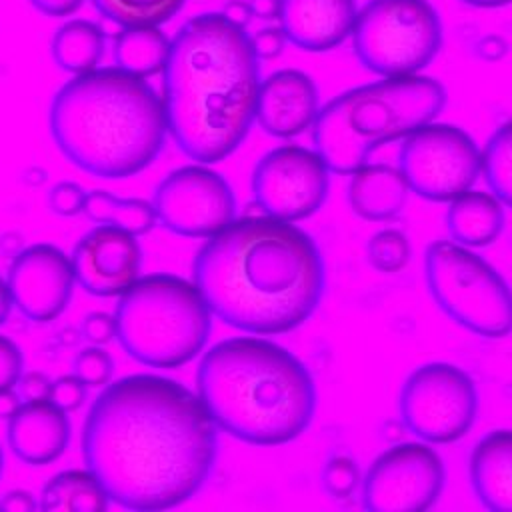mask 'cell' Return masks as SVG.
<instances>
[{
	"label": "cell",
	"instance_id": "obj_1",
	"mask_svg": "<svg viewBox=\"0 0 512 512\" xmlns=\"http://www.w3.org/2000/svg\"><path fill=\"white\" fill-rule=\"evenodd\" d=\"M82 454L114 504L156 512L184 504L204 486L218 434L190 388L158 374H132L92 402Z\"/></svg>",
	"mask_w": 512,
	"mask_h": 512
},
{
	"label": "cell",
	"instance_id": "obj_2",
	"mask_svg": "<svg viewBox=\"0 0 512 512\" xmlns=\"http://www.w3.org/2000/svg\"><path fill=\"white\" fill-rule=\"evenodd\" d=\"M194 284L212 316L256 336L302 326L324 294L314 238L274 216L234 218L196 252Z\"/></svg>",
	"mask_w": 512,
	"mask_h": 512
},
{
	"label": "cell",
	"instance_id": "obj_3",
	"mask_svg": "<svg viewBox=\"0 0 512 512\" xmlns=\"http://www.w3.org/2000/svg\"><path fill=\"white\" fill-rule=\"evenodd\" d=\"M260 58L250 32L224 12L186 20L162 68L168 134L200 164L228 158L256 120Z\"/></svg>",
	"mask_w": 512,
	"mask_h": 512
},
{
	"label": "cell",
	"instance_id": "obj_4",
	"mask_svg": "<svg viewBox=\"0 0 512 512\" xmlns=\"http://www.w3.org/2000/svg\"><path fill=\"white\" fill-rule=\"evenodd\" d=\"M48 120L60 154L108 180L146 170L168 134L162 98L146 78L118 66L74 74L54 94Z\"/></svg>",
	"mask_w": 512,
	"mask_h": 512
},
{
	"label": "cell",
	"instance_id": "obj_5",
	"mask_svg": "<svg viewBox=\"0 0 512 512\" xmlns=\"http://www.w3.org/2000/svg\"><path fill=\"white\" fill-rule=\"evenodd\" d=\"M196 388L216 428L252 446L296 440L314 420L316 386L308 368L262 336H236L204 352Z\"/></svg>",
	"mask_w": 512,
	"mask_h": 512
},
{
	"label": "cell",
	"instance_id": "obj_6",
	"mask_svg": "<svg viewBox=\"0 0 512 512\" xmlns=\"http://www.w3.org/2000/svg\"><path fill=\"white\" fill-rule=\"evenodd\" d=\"M446 106V88L422 74L350 88L320 108L314 144L330 172L352 174L380 146L432 122Z\"/></svg>",
	"mask_w": 512,
	"mask_h": 512
},
{
	"label": "cell",
	"instance_id": "obj_7",
	"mask_svg": "<svg viewBox=\"0 0 512 512\" xmlns=\"http://www.w3.org/2000/svg\"><path fill=\"white\" fill-rule=\"evenodd\" d=\"M114 318L124 352L152 368L188 364L212 330V312L198 286L174 274L138 278L120 294Z\"/></svg>",
	"mask_w": 512,
	"mask_h": 512
},
{
	"label": "cell",
	"instance_id": "obj_8",
	"mask_svg": "<svg viewBox=\"0 0 512 512\" xmlns=\"http://www.w3.org/2000/svg\"><path fill=\"white\" fill-rule=\"evenodd\" d=\"M424 270L434 302L456 324L484 338L512 332V290L482 256L462 244L434 240L426 248Z\"/></svg>",
	"mask_w": 512,
	"mask_h": 512
},
{
	"label": "cell",
	"instance_id": "obj_9",
	"mask_svg": "<svg viewBox=\"0 0 512 512\" xmlns=\"http://www.w3.org/2000/svg\"><path fill=\"white\" fill-rule=\"evenodd\" d=\"M350 34L358 62L382 78L420 74L442 46V22L428 0H368Z\"/></svg>",
	"mask_w": 512,
	"mask_h": 512
},
{
	"label": "cell",
	"instance_id": "obj_10",
	"mask_svg": "<svg viewBox=\"0 0 512 512\" xmlns=\"http://www.w3.org/2000/svg\"><path fill=\"white\" fill-rule=\"evenodd\" d=\"M478 412L476 384L450 362H426L414 368L400 390L404 426L428 444L460 440Z\"/></svg>",
	"mask_w": 512,
	"mask_h": 512
},
{
	"label": "cell",
	"instance_id": "obj_11",
	"mask_svg": "<svg viewBox=\"0 0 512 512\" xmlns=\"http://www.w3.org/2000/svg\"><path fill=\"white\" fill-rule=\"evenodd\" d=\"M398 164L408 188L420 198L450 202L474 186L482 154L466 130L432 120L404 136Z\"/></svg>",
	"mask_w": 512,
	"mask_h": 512
},
{
	"label": "cell",
	"instance_id": "obj_12",
	"mask_svg": "<svg viewBox=\"0 0 512 512\" xmlns=\"http://www.w3.org/2000/svg\"><path fill=\"white\" fill-rule=\"evenodd\" d=\"M156 220L188 238H210L236 218V198L226 178L206 164L172 170L152 198Z\"/></svg>",
	"mask_w": 512,
	"mask_h": 512
},
{
	"label": "cell",
	"instance_id": "obj_13",
	"mask_svg": "<svg viewBox=\"0 0 512 512\" xmlns=\"http://www.w3.org/2000/svg\"><path fill=\"white\" fill-rule=\"evenodd\" d=\"M446 470L440 454L426 442H402L384 450L362 484L370 512H420L442 494Z\"/></svg>",
	"mask_w": 512,
	"mask_h": 512
},
{
	"label": "cell",
	"instance_id": "obj_14",
	"mask_svg": "<svg viewBox=\"0 0 512 512\" xmlns=\"http://www.w3.org/2000/svg\"><path fill=\"white\" fill-rule=\"evenodd\" d=\"M330 170L314 150L288 144L264 154L252 172L258 206L274 218L300 222L316 214L328 198Z\"/></svg>",
	"mask_w": 512,
	"mask_h": 512
},
{
	"label": "cell",
	"instance_id": "obj_15",
	"mask_svg": "<svg viewBox=\"0 0 512 512\" xmlns=\"http://www.w3.org/2000/svg\"><path fill=\"white\" fill-rule=\"evenodd\" d=\"M12 304L30 320H56L74 292V268L70 256L52 244H32L12 262L8 272Z\"/></svg>",
	"mask_w": 512,
	"mask_h": 512
},
{
	"label": "cell",
	"instance_id": "obj_16",
	"mask_svg": "<svg viewBox=\"0 0 512 512\" xmlns=\"http://www.w3.org/2000/svg\"><path fill=\"white\" fill-rule=\"evenodd\" d=\"M132 232L100 224L84 234L70 256L76 282L84 292L100 298L120 296L142 268V248Z\"/></svg>",
	"mask_w": 512,
	"mask_h": 512
},
{
	"label": "cell",
	"instance_id": "obj_17",
	"mask_svg": "<svg viewBox=\"0 0 512 512\" xmlns=\"http://www.w3.org/2000/svg\"><path fill=\"white\" fill-rule=\"evenodd\" d=\"M318 88L314 80L296 68H282L260 82L256 122L274 138H294L314 126Z\"/></svg>",
	"mask_w": 512,
	"mask_h": 512
},
{
	"label": "cell",
	"instance_id": "obj_18",
	"mask_svg": "<svg viewBox=\"0 0 512 512\" xmlns=\"http://www.w3.org/2000/svg\"><path fill=\"white\" fill-rule=\"evenodd\" d=\"M356 0H278L284 38L304 52H328L352 32Z\"/></svg>",
	"mask_w": 512,
	"mask_h": 512
},
{
	"label": "cell",
	"instance_id": "obj_19",
	"mask_svg": "<svg viewBox=\"0 0 512 512\" xmlns=\"http://www.w3.org/2000/svg\"><path fill=\"white\" fill-rule=\"evenodd\" d=\"M72 436L68 412L52 400L22 402L8 418V444L26 464L42 466L58 460Z\"/></svg>",
	"mask_w": 512,
	"mask_h": 512
},
{
	"label": "cell",
	"instance_id": "obj_20",
	"mask_svg": "<svg viewBox=\"0 0 512 512\" xmlns=\"http://www.w3.org/2000/svg\"><path fill=\"white\" fill-rule=\"evenodd\" d=\"M470 484L480 504L492 512H512V430L482 436L468 460Z\"/></svg>",
	"mask_w": 512,
	"mask_h": 512
},
{
	"label": "cell",
	"instance_id": "obj_21",
	"mask_svg": "<svg viewBox=\"0 0 512 512\" xmlns=\"http://www.w3.org/2000/svg\"><path fill=\"white\" fill-rule=\"evenodd\" d=\"M408 190L398 168L388 164H362L352 172L348 202L356 216L370 222H384L404 208Z\"/></svg>",
	"mask_w": 512,
	"mask_h": 512
},
{
	"label": "cell",
	"instance_id": "obj_22",
	"mask_svg": "<svg viewBox=\"0 0 512 512\" xmlns=\"http://www.w3.org/2000/svg\"><path fill=\"white\" fill-rule=\"evenodd\" d=\"M502 202L488 192L466 190L450 200L446 226L450 238L466 248H484L504 230Z\"/></svg>",
	"mask_w": 512,
	"mask_h": 512
},
{
	"label": "cell",
	"instance_id": "obj_23",
	"mask_svg": "<svg viewBox=\"0 0 512 512\" xmlns=\"http://www.w3.org/2000/svg\"><path fill=\"white\" fill-rule=\"evenodd\" d=\"M104 48L106 38L102 28L84 18H72L58 26L50 46L56 66L70 74H84L98 68Z\"/></svg>",
	"mask_w": 512,
	"mask_h": 512
},
{
	"label": "cell",
	"instance_id": "obj_24",
	"mask_svg": "<svg viewBox=\"0 0 512 512\" xmlns=\"http://www.w3.org/2000/svg\"><path fill=\"white\" fill-rule=\"evenodd\" d=\"M108 494L98 478L86 470H64L52 476L40 492L44 512H102L108 508Z\"/></svg>",
	"mask_w": 512,
	"mask_h": 512
},
{
	"label": "cell",
	"instance_id": "obj_25",
	"mask_svg": "<svg viewBox=\"0 0 512 512\" xmlns=\"http://www.w3.org/2000/svg\"><path fill=\"white\" fill-rule=\"evenodd\" d=\"M168 48L170 40L158 26L122 28L114 40V60L118 68L148 80L162 72Z\"/></svg>",
	"mask_w": 512,
	"mask_h": 512
},
{
	"label": "cell",
	"instance_id": "obj_26",
	"mask_svg": "<svg viewBox=\"0 0 512 512\" xmlns=\"http://www.w3.org/2000/svg\"><path fill=\"white\" fill-rule=\"evenodd\" d=\"M82 214L96 224H112L134 236L148 234L158 222L152 202L144 198H120L108 190L88 192Z\"/></svg>",
	"mask_w": 512,
	"mask_h": 512
},
{
	"label": "cell",
	"instance_id": "obj_27",
	"mask_svg": "<svg viewBox=\"0 0 512 512\" xmlns=\"http://www.w3.org/2000/svg\"><path fill=\"white\" fill-rule=\"evenodd\" d=\"M100 16L122 26H160L172 20L186 0H90Z\"/></svg>",
	"mask_w": 512,
	"mask_h": 512
},
{
	"label": "cell",
	"instance_id": "obj_28",
	"mask_svg": "<svg viewBox=\"0 0 512 512\" xmlns=\"http://www.w3.org/2000/svg\"><path fill=\"white\" fill-rule=\"evenodd\" d=\"M482 172L490 192L512 208V120L496 128L482 152Z\"/></svg>",
	"mask_w": 512,
	"mask_h": 512
},
{
	"label": "cell",
	"instance_id": "obj_29",
	"mask_svg": "<svg viewBox=\"0 0 512 512\" xmlns=\"http://www.w3.org/2000/svg\"><path fill=\"white\" fill-rule=\"evenodd\" d=\"M368 258L380 272H398L410 260L408 238L394 228L380 230L368 242Z\"/></svg>",
	"mask_w": 512,
	"mask_h": 512
},
{
	"label": "cell",
	"instance_id": "obj_30",
	"mask_svg": "<svg viewBox=\"0 0 512 512\" xmlns=\"http://www.w3.org/2000/svg\"><path fill=\"white\" fill-rule=\"evenodd\" d=\"M74 374L88 388L106 386L114 374V360L104 348L92 344L74 358Z\"/></svg>",
	"mask_w": 512,
	"mask_h": 512
},
{
	"label": "cell",
	"instance_id": "obj_31",
	"mask_svg": "<svg viewBox=\"0 0 512 512\" xmlns=\"http://www.w3.org/2000/svg\"><path fill=\"white\" fill-rule=\"evenodd\" d=\"M322 478L328 494H332L334 498H344L352 494L360 480V474L354 460H350L348 456H334L326 464Z\"/></svg>",
	"mask_w": 512,
	"mask_h": 512
},
{
	"label": "cell",
	"instance_id": "obj_32",
	"mask_svg": "<svg viewBox=\"0 0 512 512\" xmlns=\"http://www.w3.org/2000/svg\"><path fill=\"white\" fill-rule=\"evenodd\" d=\"M86 190L76 182H58L48 192V208L58 216H78L84 212Z\"/></svg>",
	"mask_w": 512,
	"mask_h": 512
},
{
	"label": "cell",
	"instance_id": "obj_33",
	"mask_svg": "<svg viewBox=\"0 0 512 512\" xmlns=\"http://www.w3.org/2000/svg\"><path fill=\"white\" fill-rule=\"evenodd\" d=\"M86 390H88V386L76 374L60 376V378L52 380L50 400L54 404H58L62 410L74 412V410H78L84 404Z\"/></svg>",
	"mask_w": 512,
	"mask_h": 512
},
{
	"label": "cell",
	"instance_id": "obj_34",
	"mask_svg": "<svg viewBox=\"0 0 512 512\" xmlns=\"http://www.w3.org/2000/svg\"><path fill=\"white\" fill-rule=\"evenodd\" d=\"M22 372L24 356L20 346L12 338L0 334V390L14 388Z\"/></svg>",
	"mask_w": 512,
	"mask_h": 512
},
{
	"label": "cell",
	"instance_id": "obj_35",
	"mask_svg": "<svg viewBox=\"0 0 512 512\" xmlns=\"http://www.w3.org/2000/svg\"><path fill=\"white\" fill-rule=\"evenodd\" d=\"M82 334L90 344L104 346L116 338V318L108 312H90L84 316Z\"/></svg>",
	"mask_w": 512,
	"mask_h": 512
},
{
	"label": "cell",
	"instance_id": "obj_36",
	"mask_svg": "<svg viewBox=\"0 0 512 512\" xmlns=\"http://www.w3.org/2000/svg\"><path fill=\"white\" fill-rule=\"evenodd\" d=\"M16 392L20 394L22 402H32V400H50L52 392V380L38 370L32 372H22V376L16 382Z\"/></svg>",
	"mask_w": 512,
	"mask_h": 512
},
{
	"label": "cell",
	"instance_id": "obj_37",
	"mask_svg": "<svg viewBox=\"0 0 512 512\" xmlns=\"http://www.w3.org/2000/svg\"><path fill=\"white\" fill-rule=\"evenodd\" d=\"M250 38H252L256 56L260 60L276 58L282 52V46H284V40H286L280 26L278 28H262L256 34H250Z\"/></svg>",
	"mask_w": 512,
	"mask_h": 512
},
{
	"label": "cell",
	"instance_id": "obj_38",
	"mask_svg": "<svg viewBox=\"0 0 512 512\" xmlns=\"http://www.w3.org/2000/svg\"><path fill=\"white\" fill-rule=\"evenodd\" d=\"M28 2L38 12H42L46 16H54V18L72 16L84 4V0H28Z\"/></svg>",
	"mask_w": 512,
	"mask_h": 512
},
{
	"label": "cell",
	"instance_id": "obj_39",
	"mask_svg": "<svg viewBox=\"0 0 512 512\" xmlns=\"http://www.w3.org/2000/svg\"><path fill=\"white\" fill-rule=\"evenodd\" d=\"M0 508L10 512H32L36 508V502L26 490H10L0 500Z\"/></svg>",
	"mask_w": 512,
	"mask_h": 512
},
{
	"label": "cell",
	"instance_id": "obj_40",
	"mask_svg": "<svg viewBox=\"0 0 512 512\" xmlns=\"http://www.w3.org/2000/svg\"><path fill=\"white\" fill-rule=\"evenodd\" d=\"M222 12H224L230 20H234L236 24H240V26H246V22L254 16L248 0H234V2H228Z\"/></svg>",
	"mask_w": 512,
	"mask_h": 512
},
{
	"label": "cell",
	"instance_id": "obj_41",
	"mask_svg": "<svg viewBox=\"0 0 512 512\" xmlns=\"http://www.w3.org/2000/svg\"><path fill=\"white\" fill-rule=\"evenodd\" d=\"M22 404V398L20 394L16 392V388H6V390H0V418H10L18 406Z\"/></svg>",
	"mask_w": 512,
	"mask_h": 512
},
{
	"label": "cell",
	"instance_id": "obj_42",
	"mask_svg": "<svg viewBox=\"0 0 512 512\" xmlns=\"http://www.w3.org/2000/svg\"><path fill=\"white\" fill-rule=\"evenodd\" d=\"M252 14L258 18H276L278 16V0H248Z\"/></svg>",
	"mask_w": 512,
	"mask_h": 512
},
{
	"label": "cell",
	"instance_id": "obj_43",
	"mask_svg": "<svg viewBox=\"0 0 512 512\" xmlns=\"http://www.w3.org/2000/svg\"><path fill=\"white\" fill-rule=\"evenodd\" d=\"M12 308V296H10V288L8 282L0 276V326L6 322L8 314Z\"/></svg>",
	"mask_w": 512,
	"mask_h": 512
},
{
	"label": "cell",
	"instance_id": "obj_44",
	"mask_svg": "<svg viewBox=\"0 0 512 512\" xmlns=\"http://www.w3.org/2000/svg\"><path fill=\"white\" fill-rule=\"evenodd\" d=\"M460 2L466 6H472V8H480V10H494V8H504V6L512 4V0H460Z\"/></svg>",
	"mask_w": 512,
	"mask_h": 512
},
{
	"label": "cell",
	"instance_id": "obj_45",
	"mask_svg": "<svg viewBox=\"0 0 512 512\" xmlns=\"http://www.w3.org/2000/svg\"><path fill=\"white\" fill-rule=\"evenodd\" d=\"M2 468H4V452H2V446H0V476H2Z\"/></svg>",
	"mask_w": 512,
	"mask_h": 512
}]
</instances>
